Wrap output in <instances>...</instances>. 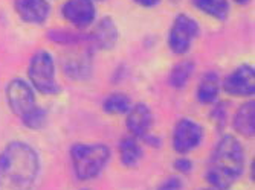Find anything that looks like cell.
<instances>
[{
	"label": "cell",
	"instance_id": "4fadbf2b",
	"mask_svg": "<svg viewBox=\"0 0 255 190\" xmlns=\"http://www.w3.org/2000/svg\"><path fill=\"white\" fill-rule=\"evenodd\" d=\"M63 70L67 78L74 81H86L92 75V55L90 52H83L77 55H71L64 60Z\"/></svg>",
	"mask_w": 255,
	"mask_h": 190
},
{
	"label": "cell",
	"instance_id": "9c48e42d",
	"mask_svg": "<svg viewBox=\"0 0 255 190\" xmlns=\"http://www.w3.org/2000/svg\"><path fill=\"white\" fill-rule=\"evenodd\" d=\"M120 31L112 17H103L87 35L86 43L92 51H110L118 43Z\"/></svg>",
	"mask_w": 255,
	"mask_h": 190
},
{
	"label": "cell",
	"instance_id": "6da1fadb",
	"mask_svg": "<svg viewBox=\"0 0 255 190\" xmlns=\"http://www.w3.org/2000/svg\"><path fill=\"white\" fill-rule=\"evenodd\" d=\"M38 152L14 140L0 152V190H34L40 177Z\"/></svg>",
	"mask_w": 255,
	"mask_h": 190
},
{
	"label": "cell",
	"instance_id": "5bb4252c",
	"mask_svg": "<svg viewBox=\"0 0 255 190\" xmlns=\"http://www.w3.org/2000/svg\"><path fill=\"white\" fill-rule=\"evenodd\" d=\"M220 88H222V81H220L219 73L210 70V72H206L200 78L197 91H196V98L203 105H213L219 99Z\"/></svg>",
	"mask_w": 255,
	"mask_h": 190
},
{
	"label": "cell",
	"instance_id": "3957f363",
	"mask_svg": "<svg viewBox=\"0 0 255 190\" xmlns=\"http://www.w3.org/2000/svg\"><path fill=\"white\" fill-rule=\"evenodd\" d=\"M112 151L104 143H75L71 148V161L80 181L97 178L109 164Z\"/></svg>",
	"mask_w": 255,
	"mask_h": 190
},
{
	"label": "cell",
	"instance_id": "8992f818",
	"mask_svg": "<svg viewBox=\"0 0 255 190\" xmlns=\"http://www.w3.org/2000/svg\"><path fill=\"white\" fill-rule=\"evenodd\" d=\"M203 140V128L200 124H197L194 119L190 117H182L176 122L173 129V149L180 154H190Z\"/></svg>",
	"mask_w": 255,
	"mask_h": 190
},
{
	"label": "cell",
	"instance_id": "5b68a950",
	"mask_svg": "<svg viewBox=\"0 0 255 190\" xmlns=\"http://www.w3.org/2000/svg\"><path fill=\"white\" fill-rule=\"evenodd\" d=\"M200 32L199 23L187 15L179 14L173 20V25L168 31V47L174 55H185L194 43Z\"/></svg>",
	"mask_w": 255,
	"mask_h": 190
},
{
	"label": "cell",
	"instance_id": "ba28073f",
	"mask_svg": "<svg viewBox=\"0 0 255 190\" xmlns=\"http://www.w3.org/2000/svg\"><path fill=\"white\" fill-rule=\"evenodd\" d=\"M222 88L229 96H254L255 93V68L249 64H242L234 68L222 82Z\"/></svg>",
	"mask_w": 255,
	"mask_h": 190
},
{
	"label": "cell",
	"instance_id": "2e32d148",
	"mask_svg": "<svg viewBox=\"0 0 255 190\" xmlns=\"http://www.w3.org/2000/svg\"><path fill=\"white\" fill-rule=\"evenodd\" d=\"M118 152H120V160L121 163L128 169H133L142 160L144 151L139 145V140L130 134L124 135L120 143H118Z\"/></svg>",
	"mask_w": 255,
	"mask_h": 190
},
{
	"label": "cell",
	"instance_id": "277c9868",
	"mask_svg": "<svg viewBox=\"0 0 255 190\" xmlns=\"http://www.w3.org/2000/svg\"><path fill=\"white\" fill-rule=\"evenodd\" d=\"M28 78L32 88L46 96H52L60 91V85L55 78V61L48 51H38L31 57Z\"/></svg>",
	"mask_w": 255,
	"mask_h": 190
},
{
	"label": "cell",
	"instance_id": "30bf717a",
	"mask_svg": "<svg viewBox=\"0 0 255 190\" xmlns=\"http://www.w3.org/2000/svg\"><path fill=\"white\" fill-rule=\"evenodd\" d=\"M61 15L78 29H84L95 21L97 8L94 0H66L61 6Z\"/></svg>",
	"mask_w": 255,
	"mask_h": 190
},
{
	"label": "cell",
	"instance_id": "ac0fdd59",
	"mask_svg": "<svg viewBox=\"0 0 255 190\" xmlns=\"http://www.w3.org/2000/svg\"><path fill=\"white\" fill-rule=\"evenodd\" d=\"M193 5L203 14L216 20L225 21L229 14L228 0H193Z\"/></svg>",
	"mask_w": 255,
	"mask_h": 190
},
{
	"label": "cell",
	"instance_id": "8fae6325",
	"mask_svg": "<svg viewBox=\"0 0 255 190\" xmlns=\"http://www.w3.org/2000/svg\"><path fill=\"white\" fill-rule=\"evenodd\" d=\"M126 127L130 135L136 138H144L150 134L153 127V113L150 107L144 102H137L130 107L126 117Z\"/></svg>",
	"mask_w": 255,
	"mask_h": 190
},
{
	"label": "cell",
	"instance_id": "ffe728a7",
	"mask_svg": "<svg viewBox=\"0 0 255 190\" xmlns=\"http://www.w3.org/2000/svg\"><path fill=\"white\" fill-rule=\"evenodd\" d=\"M48 40L61 46H77L86 43V35L69 29H51L48 32Z\"/></svg>",
	"mask_w": 255,
	"mask_h": 190
},
{
	"label": "cell",
	"instance_id": "7402d4cb",
	"mask_svg": "<svg viewBox=\"0 0 255 190\" xmlns=\"http://www.w3.org/2000/svg\"><path fill=\"white\" fill-rule=\"evenodd\" d=\"M210 117H211V121L214 122L216 128L219 131H223V128L228 124V104L223 102V101H216L213 104Z\"/></svg>",
	"mask_w": 255,
	"mask_h": 190
},
{
	"label": "cell",
	"instance_id": "e0dca14e",
	"mask_svg": "<svg viewBox=\"0 0 255 190\" xmlns=\"http://www.w3.org/2000/svg\"><path fill=\"white\" fill-rule=\"evenodd\" d=\"M194 70H196V64L193 60H182V61L176 63L168 75L170 87H173L176 90L185 88L188 81L191 79V76L194 75Z\"/></svg>",
	"mask_w": 255,
	"mask_h": 190
},
{
	"label": "cell",
	"instance_id": "83f0119b",
	"mask_svg": "<svg viewBox=\"0 0 255 190\" xmlns=\"http://www.w3.org/2000/svg\"><path fill=\"white\" fill-rule=\"evenodd\" d=\"M234 2H236V3H240V5H246V3L249 2V0H234Z\"/></svg>",
	"mask_w": 255,
	"mask_h": 190
},
{
	"label": "cell",
	"instance_id": "484cf974",
	"mask_svg": "<svg viewBox=\"0 0 255 190\" xmlns=\"http://www.w3.org/2000/svg\"><path fill=\"white\" fill-rule=\"evenodd\" d=\"M134 2H136L139 6H144V8H153V6L159 5L160 0H134Z\"/></svg>",
	"mask_w": 255,
	"mask_h": 190
},
{
	"label": "cell",
	"instance_id": "f1b7e54d",
	"mask_svg": "<svg viewBox=\"0 0 255 190\" xmlns=\"http://www.w3.org/2000/svg\"><path fill=\"white\" fill-rule=\"evenodd\" d=\"M202 190H214L213 187H208V189H202Z\"/></svg>",
	"mask_w": 255,
	"mask_h": 190
},
{
	"label": "cell",
	"instance_id": "d4e9b609",
	"mask_svg": "<svg viewBox=\"0 0 255 190\" xmlns=\"http://www.w3.org/2000/svg\"><path fill=\"white\" fill-rule=\"evenodd\" d=\"M144 140H145V143H147V145H150V146H153V148H160V145H162V140H160V137H157V135L147 134V135L144 137Z\"/></svg>",
	"mask_w": 255,
	"mask_h": 190
},
{
	"label": "cell",
	"instance_id": "7c38bea8",
	"mask_svg": "<svg viewBox=\"0 0 255 190\" xmlns=\"http://www.w3.org/2000/svg\"><path fill=\"white\" fill-rule=\"evenodd\" d=\"M17 15L29 25H41L51 14L48 0H14Z\"/></svg>",
	"mask_w": 255,
	"mask_h": 190
},
{
	"label": "cell",
	"instance_id": "4316f807",
	"mask_svg": "<svg viewBox=\"0 0 255 190\" xmlns=\"http://www.w3.org/2000/svg\"><path fill=\"white\" fill-rule=\"evenodd\" d=\"M254 168H255V161L251 163V180L254 181Z\"/></svg>",
	"mask_w": 255,
	"mask_h": 190
},
{
	"label": "cell",
	"instance_id": "7a4b0ae2",
	"mask_svg": "<svg viewBox=\"0 0 255 190\" xmlns=\"http://www.w3.org/2000/svg\"><path fill=\"white\" fill-rule=\"evenodd\" d=\"M245 148L240 140L225 134L214 146L205 178L214 190H229L245 171Z\"/></svg>",
	"mask_w": 255,
	"mask_h": 190
},
{
	"label": "cell",
	"instance_id": "cb8c5ba5",
	"mask_svg": "<svg viewBox=\"0 0 255 190\" xmlns=\"http://www.w3.org/2000/svg\"><path fill=\"white\" fill-rule=\"evenodd\" d=\"M173 168L179 174H190L193 171V161L187 157H177L173 161Z\"/></svg>",
	"mask_w": 255,
	"mask_h": 190
},
{
	"label": "cell",
	"instance_id": "603a6c76",
	"mask_svg": "<svg viewBox=\"0 0 255 190\" xmlns=\"http://www.w3.org/2000/svg\"><path fill=\"white\" fill-rule=\"evenodd\" d=\"M183 187V181L180 180V177H168L162 181L157 187V190H182Z\"/></svg>",
	"mask_w": 255,
	"mask_h": 190
},
{
	"label": "cell",
	"instance_id": "9a60e30c",
	"mask_svg": "<svg viewBox=\"0 0 255 190\" xmlns=\"http://www.w3.org/2000/svg\"><path fill=\"white\" fill-rule=\"evenodd\" d=\"M233 127L236 132H239L243 137H254L255 134V102L248 101L245 102L234 114Z\"/></svg>",
	"mask_w": 255,
	"mask_h": 190
},
{
	"label": "cell",
	"instance_id": "d6986e66",
	"mask_svg": "<svg viewBox=\"0 0 255 190\" xmlns=\"http://www.w3.org/2000/svg\"><path fill=\"white\" fill-rule=\"evenodd\" d=\"M131 99L128 94L117 91V93H112L109 96L103 101V110L107 114L112 116H117V114H127V111L131 107Z\"/></svg>",
	"mask_w": 255,
	"mask_h": 190
},
{
	"label": "cell",
	"instance_id": "44dd1931",
	"mask_svg": "<svg viewBox=\"0 0 255 190\" xmlns=\"http://www.w3.org/2000/svg\"><path fill=\"white\" fill-rule=\"evenodd\" d=\"M20 121L28 129L37 131V129H41L46 125V121H48V113H46V110L41 108L40 105H35L25 116H21Z\"/></svg>",
	"mask_w": 255,
	"mask_h": 190
},
{
	"label": "cell",
	"instance_id": "52a82bcc",
	"mask_svg": "<svg viewBox=\"0 0 255 190\" xmlns=\"http://www.w3.org/2000/svg\"><path fill=\"white\" fill-rule=\"evenodd\" d=\"M6 102L17 117L25 116L31 108L37 105L35 90L25 79L15 78L6 85Z\"/></svg>",
	"mask_w": 255,
	"mask_h": 190
},
{
	"label": "cell",
	"instance_id": "f546056e",
	"mask_svg": "<svg viewBox=\"0 0 255 190\" xmlns=\"http://www.w3.org/2000/svg\"><path fill=\"white\" fill-rule=\"evenodd\" d=\"M81 190H90V189H81Z\"/></svg>",
	"mask_w": 255,
	"mask_h": 190
}]
</instances>
